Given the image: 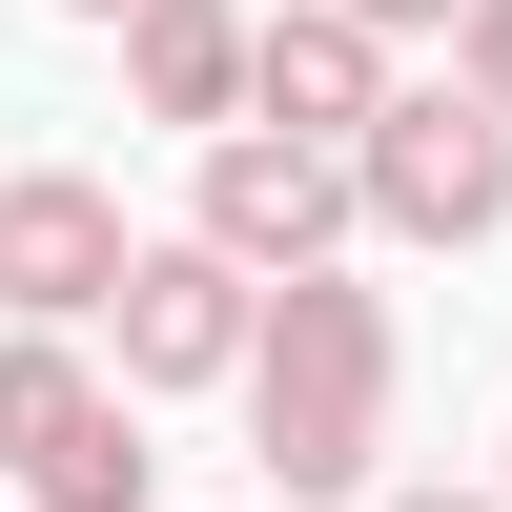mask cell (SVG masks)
<instances>
[{
  "mask_svg": "<svg viewBox=\"0 0 512 512\" xmlns=\"http://www.w3.org/2000/svg\"><path fill=\"white\" fill-rule=\"evenodd\" d=\"M62 21H123V0H62Z\"/></svg>",
  "mask_w": 512,
  "mask_h": 512,
  "instance_id": "7c38bea8",
  "label": "cell"
},
{
  "mask_svg": "<svg viewBox=\"0 0 512 512\" xmlns=\"http://www.w3.org/2000/svg\"><path fill=\"white\" fill-rule=\"evenodd\" d=\"M492 492H512V472H492Z\"/></svg>",
  "mask_w": 512,
  "mask_h": 512,
  "instance_id": "4fadbf2b",
  "label": "cell"
},
{
  "mask_svg": "<svg viewBox=\"0 0 512 512\" xmlns=\"http://www.w3.org/2000/svg\"><path fill=\"white\" fill-rule=\"evenodd\" d=\"M0 472H21V512H144V390H103L82 328L0 308Z\"/></svg>",
  "mask_w": 512,
  "mask_h": 512,
  "instance_id": "7a4b0ae2",
  "label": "cell"
},
{
  "mask_svg": "<svg viewBox=\"0 0 512 512\" xmlns=\"http://www.w3.org/2000/svg\"><path fill=\"white\" fill-rule=\"evenodd\" d=\"M369 21H390V41H410V21H472V0H369Z\"/></svg>",
  "mask_w": 512,
  "mask_h": 512,
  "instance_id": "8fae6325",
  "label": "cell"
},
{
  "mask_svg": "<svg viewBox=\"0 0 512 512\" xmlns=\"http://www.w3.org/2000/svg\"><path fill=\"white\" fill-rule=\"evenodd\" d=\"M123 103L144 123H185V144H226L246 103H267V21H246V0H123Z\"/></svg>",
  "mask_w": 512,
  "mask_h": 512,
  "instance_id": "52a82bcc",
  "label": "cell"
},
{
  "mask_svg": "<svg viewBox=\"0 0 512 512\" xmlns=\"http://www.w3.org/2000/svg\"><path fill=\"white\" fill-rule=\"evenodd\" d=\"M123 267H144V246H123V205L82 185V164H21V185H0V308L21 328H103Z\"/></svg>",
  "mask_w": 512,
  "mask_h": 512,
  "instance_id": "8992f818",
  "label": "cell"
},
{
  "mask_svg": "<svg viewBox=\"0 0 512 512\" xmlns=\"http://www.w3.org/2000/svg\"><path fill=\"white\" fill-rule=\"evenodd\" d=\"M349 164H369V226H390V246H492L512 226V123L472 103V82H410Z\"/></svg>",
  "mask_w": 512,
  "mask_h": 512,
  "instance_id": "277c9868",
  "label": "cell"
},
{
  "mask_svg": "<svg viewBox=\"0 0 512 512\" xmlns=\"http://www.w3.org/2000/svg\"><path fill=\"white\" fill-rule=\"evenodd\" d=\"M103 349H123V390H246V349H267V267H226V246H144L123 267V308H103Z\"/></svg>",
  "mask_w": 512,
  "mask_h": 512,
  "instance_id": "5b68a950",
  "label": "cell"
},
{
  "mask_svg": "<svg viewBox=\"0 0 512 512\" xmlns=\"http://www.w3.org/2000/svg\"><path fill=\"white\" fill-rule=\"evenodd\" d=\"M390 287L349 267H287L267 287V349H246V451H267V492H369V451H390Z\"/></svg>",
  "mask_w": 512,
  "mask_h": 512,
  "instance_id": "6da1fadb",
  "label": "cell"
},
{
  "mask_svg": "<svg viewBox=\"0 0 512 512\" xmlns=\"http://www.w3.org/2000/svg\"><path fill=\"white\" fill-rule=\"evenodd\" d=\"M369 512H512V492H369Z\"/></svg>",
  "mask_w": 512,
  "mask_h": 512,
  "instance_id": "30bf717a",
  "label": "cell"
},
{
  "mask_svg": "<svg viewBox=\"0 0 512 512\" xmlns=\"http://www.w3.org/2000/svg\"><path fill=\"white\" fill-rule=\"evenodd\" d=\"M410 82H390V21L369 0H267V103L246 123H308V144H369Z\"/></svg>",
  "mask_w": 512,
  "mask_h": 512,
  "instance_id": "ba28073f",
  "label": "cell"
},
{
  "mask_svg": "<svg viewBox=\"0 0 512 512\" xmlns=\"http://www.w3.org/2000/svg\"><path fill=\"white\" fill-rule=\"evenodd\" d=\"M205 246H226V267H349V226H369V164L349 144H308V123H226V144H205V205H185Z\"/></svg>",
  "mask_w": 512,
  "mask_h": 512,
  "instance_id": "3957f363",
  "label": "cell"
},
{
  "mask_svg": "<svg viewBox=\"0 0 512 512\" xmlns=\"http://www.w3.org/2000/svg\"><path fill=\"white\" fill-rule=\"evenodd\" d=\"M451 82H472V103L512 123V0H472V21H451Z\"/></svg>",
  "mask_w": 512,
  "mask_h": 512,
  "instance_id": "9c48e42d",
  "label": "cell"
}]
</instances>
